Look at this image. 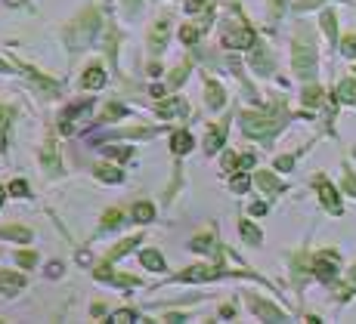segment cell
Masks as SVG:
<instances>
[{
	"mask_svg": "<svg viewBox=\"0 0 356 324\" xmlns=\"http://www.w3.org/2000/svg\"><path fill=\"white\" fill-rule=\"evenodd\" d=\"M291 68L300 80H316L319 74V56H316V40H313V31L307 25H300L294 31V40H291Z\"/></svg>",
	"mask_w": 356,
	"mask_h": 324,
	"instance_id": "cell-1",
	"label": "cell"
},
{
	"mask_svg": "<svg viewBox=\"0 0 356 324\" xmlns=\"http://www.w3.org/2000/svg\"><path fill=\"white\" fill-rule=\"evenodd\" d=\"M285 121H289V114H285L282 105L276 108V114L273 112H242L238 114V123H242L245 133H248L251 139L266 142V146L276 139V133L285 127Z\"/></svg>",
	"mask_w": 356,
	"mask_h": 324,
	"instance_id": "cell-2",
	"label": "cell"
},
{
	"mask_svg": "<svg viewBox=\"0 0 356 324\" xmlns=\"http://www.w3.org/2000/svg\"><path fill=\"white\" fill-rule=\"evenodd\" d=\"M97 31H99V10H87V12H81L72 25H68L65 44L78 53V50H84L93 37H97Z\"/></svg>",
	"mask_w": 356,
	"mask_h": 324,
	"instance_id": "cell-3",
	"label": "cell"
},
{
	"mask_svg": "<svg viewBox=\"0 0 356 324\" xmlns=\"http://www.w3.org/2000/svg\"><path fill=\"white\" fill-rule=\"evenodd\" d=\"M310 272H313V278L323 281V284H334L341 275V253L338 250H319L310 263Z\"/></svg>",
	"mask_w": 356,
	"mask_h": 324,
	"instance_id": "cell-4",
	"label": "cell"
},
{
	"mask_svg": "<svg viewBox=\"0 0 356 324\" xmlns=\"http://www.w3.org/2000/svg\"><path fill=\"white\" fill-rule=\"evenodd\" d=\"M313 189H316V195H319V204H323L325 210L332 213V216H341V213H344V201H341V191L334 189V185L328 182L323 173L313 176Z\"/></svg>",
	"mask_w": 356,
	"mask_h": 324,
	"instance_id": "cell-5",
	"label": "cell"
},
{
	"mask_svg": "<svg viewBox=\"0 0 356 324\" xmlns=\"http://www.w3.org/2000/svg\"><path fill=\"white\" fill-rule=\"evenodd\" d=\"M223 46H229V50H251L254 46V31H251V25L245 22H232L227 31H223Z\"/></svg>",
	"mask_w": 356,
	"mask_h": 324,
	"instance_id": "cell-6",
	"label": "cell"
},
{
	"mask_svg": "<svg viewBox=\"0 0 356 324\" xmlns=\"http://www.w3.org/2000/svg\"><path fill=\"white\" fill-rule=\"evenodd\" d=\"M248 306H251V312H254L260 321H289V312H282L279 306L260 300V296H248Z\"/></svg>",
	"mask_w": 356,
	"mask_h": 324,
	"instance_id": "cell-7",
	"label": "cell"
},
{
	"mask_svg": "<svg viewBox=\"0 0 356 324\" xmlns=\"http://www.w3.org/2000/svg\"><path fill=\"white\" fill-rule=\"evenodd\" d=\"M40 164H44V170H47V173H53V176L63 173V161H59V146H56V139H53V136H47L44 148H40Z\"/></svg>",
	"mask_w": 356,
	"mask_h": 324,
	"instance_id": "cell-8",
	"label": "cell"
},
{
	"mask_svg": "<svg viewBox=\"0 0 356 324\" xmlns=\"http://www.w3.org/2000/svg\"><path fill=\"white\" fill-rule=\"evenodd\" d=\"M254 182H257V189L264 191L266 198H276V195H282V191L289 189V185H285L276 173H270V170H260V173L254 176Z\"/></svg>",
	"mask_w": 356,
	"mask_h": 324,
	"instance_id": "cell-9",
	"label": "cell"
},
{
	"mask_svg": "<svg viewBox=\"0 0 356 324\" xmlns=\"http://www.w3.org/2000/svg\"><path fill=\"white\" fill-rule=\"evenodd\" d=\"M334 102L356 108V74H347V78L338 80V87H334Z\"/></svg>",
	"mask_w": 356,
	"mask_h": 324,
	"instance_id": "cell-10",
	"label": "cell"
},
{
	"mask_svg": "<svg viewBox=\"0 0 356 324\" xmlns=\"http://www.w3.org/2000/svg\"><path fill=\"white\" fill-rule=\"evenodd\" d=\"M168 37H170V22L168 19H159V22L152 25V31H149V46H152V53H161Z\"/></svg>",
	"mask_w": 356,
	"mask_h": 324,
	"instance_id": "cell-11",
	"label": "cell"
},
{
	"mask_svg": "<svg viewBox=\"0 0 356 324\" xmlns=\"http://www.w3.org/2000/svg\"><path fill=\"white\" fill-rule=\"evenodd\" d=\"M25 287V275L19 272H0V296H16Z\"/></svg>",
	"mask_w": 356,
	"mask_h": 324,
	"instance_id": "cell-12",
	"label": "cell"
},
{
	"mask_svg": "<svg viewBox=\"0 0 356 324\" xmlns=\"http://www.w3.org/2000/svg\"><path fill=\"white\" fill-rule=\"evenodd\" d=\"M204 102H208V108H223L227 105V89L208 78L204 80Z\"/></svg>",
	"mask_w": 356,
	"mask_h": 324,
	"instance_id": "cell-13",
	"label": "cell"
},
{
	"mask_svg": "<svg viewBox=\"0 0 356 324\" xmlns=\"http://www.w3.org/2000/svg\"><path fill=\"white\" fill-rule=\"evenodd\" d=\"M319 25H323L328 44L338 46V40H341V37H338V16H334V10H323V16H319Z\"/></svg>",
	"mask_w": 356,
	"mask_h": 324,
	"instance_id": "cell-14",
	"label": "cell"
},
{
	"mask_svg": "<svg viewBox=\"0 0 356 324\" xmlns=\"http://www.w3.org/2000/svg\"><path fill=\"white\" fill-rule=\"evenodd\" d=\"M102 84H106V71H102V65H87V71H84V78H81V87L84 89H99Z\"/></svg>",
	"mask_w": 356,
	"mask_h": 324,
	"instance_id": "cell-15",
	"label": "cell"
},
{
	"mask_svg": "<svg viewBox=\"0 0 356 324\" xmlns=\"http://www.w3.org/2000/svg\"><path fill=\"white\" fill-rule=\"evenodd\" d=\"M251 68H254L257 74H273L276 59H273L270 53H264V46H260V50H254V56H251Z\"/></svg>",
	"mask_w": 356,
	"mask_h": 324,
	"instance_id": "cell-16",
	"label": "cell"
},
{
	"mask_svg": "<svg viewBox=\"0 0 356 324\" xmlns=\"http://www.w3.org/2000/svg\"><path fill=\"white\" fill-rule=\"evenodd\" d=\"M223 139H227V121L217 123V127L208 133V139H204V151H208V155H214L217 148H223Z\"/></svg>",
	"mask_w": 356,
	"mask_h": 324,
	"instance_id": "cell-17",
	"label": "cell"
},
{
	"mask_svg": "<svg viewBox=\"0 0 356 324\" xmlns=\"http://www.w3.org/2000/svg\"><path fill=\"white\" fill-rule=\"evenodd\" d=\"M323 87H319V84H313V80H310V84H307L304 87V93H300V102H304V105L307 108H319V105H323Z\"/></svg>",
	"mask_w": 356,
	"mask_h": 324,
	"instance_id": "cell-18",
	"label": "cell"
},
{
	"mask_svg": "<svg viewBox=\"0 0 356 324\" xmlns=\"http://www.w3.org/2000/svg\"><path fill=\"white\" fill-rule=\"evenodd\" d=\"M238 235H242V241H248L251 247L264 244V235H260V229H257L254 223H248V219H242V223H238Z\"/></svg>",
	"mask_w": 356,
	"mask_h": 324,
	"instance_id": "cell-19",
	"label": "cell"
},
{
	"mask_svg": "<svg viewBox=\"0 0 356 324\" xmlns=\"http://www.w3.org/2000/svg\"><path fill=\"white\" fill-rule=\"evenodd\" d=\"M170 148H174V155H186V151L193 148V133H186V130L174 133L170 136Z\"/></svg>",
	"mask_w": 356,
	"mask_h": 324,
	"instance_id": "cell-20",
	"label": "cell"
},
{
	"mask_svg": "<svg viewBox=\"0 0 356 324\" xmlns=\"http://www.w3.org/2000/svg\"><path fill=\"white\" fill-rule=\"evenodd\" d=\"M140 263L149 268V272H164V257L159 250H143L140 253Z\"/></svg>",
	"mask_w": 356,
	"mask_h": 324,
	"instance_id": "cell-21",
	"label": "cell"
},
{
	"mask_svg": "<svg viewBox=\"0 0 356 324\" xmlns=\"http://www.w3.org/2000/svg\"><path fill=\"white\" fill-rule=\"evenodd\" d=\"M341 195L356 198V170L344 164V173H341Z\"/></svg>",
	"mask_w": 356,
	"mask_h": 324,
	"instance_id": "cell-22",
	"label": "cell"
},
{
	"mask_svg": "<svg viewBox=\"0 0 356 324\" xmlns=\"http://www.w3.org/2000/svg\"><path fill=\"white\" fill-rule=\"evenodd\" d=\"M93 173H97V179H102V182H121V179H124V173H121L118 167H108V164H97Z\"/></svg>",
	"mask_w": 356,
	"mask_h": 324,
	"instance_id": "cell-23",
	"label": "cell"
},
{
	"mask_svg": "<svg viewBox=\"0 0 356 324\" xmlns=\"http://www.w3.org/2000/svg\"><path fill=\"white\" fill-rule=\"evenodd\" d=\"M0 238L10 241H31V232L22 229V225H0Z\"/></svg>",
	"mask_w": 356,
	"mask_h": 324,
	"instance_id": "cell-24",
	"label": "cell"
},
{
	"mask_svg": "<svg viewBox=\"0 0 356 324\" xmlns=\"http://www.w3.org/2000/svg\"><path fill=\"white\" fill-rule=\"evenodd\" d=\"M140 241H143V235H134V238L121 241V244H118V247H115V250H112V253H108V263H112V259H121V257H124V253L130 250V247H136V244H140Z\"/></svg>",
	"mask_w": 356,
	"mask_h": 324,
	"instance_id": "cell-25",
	"label": "cell"
},
{
	"mask_svg": "<svg viewBox=\"0 0 356 324\" xmlns=\"http://www.w3.org/2000/svg\"><path fill=\"white\" fill-rule=\"evenodd\" d=\"M338 46H341V56L356 59V34H344V37L338 40Z\"/></svg>",
	"mask_w": 356,
	"mask_h": 324,
	"instance_id": "cell-26",
	"label": "cell"
},
{
	"mask_svg": "<svg viewBox=\"0 0 356 324\" xmlns=\"http://www.w3.org/2000/svg\"><path fill=\"white\" fill-rule=\"evenodd\" d=\"M152 216H155L152 204L140 201V204H136V207H134V219H136V223H152Z\"/></svg>",
	"mask_w": 356,
	"mask_h": 324,
	"instance_id": "cell-27",
	"label": "cell"
},
{
	"mask_svg": "<svg viewBox=\"0 0 356 324\" xmlns=\"http://www.w3.org/2000/svg\"><path fill=\"white\" fill-rule=\"evenodd\" d=\"M121 223H124V213H121V210H108L106 216H102V232H112L115 225H121Z\"/></svg>",
	"mask_w": 356,
	"mask_h": 324,
	"instance_id": "cell-28",
	"label": "cell"
},
{
	"mask_svg": "<svg viewBox=\"0 0 356 324\" xmlns=\"http://www.w3.org/2000/svg\"><path fill=\"white\" fill-rule=\"evenodd\" d=\"M177 112H186V105H183V102H161L159 105V114L161 118H170V114H177Z\"/></svg>",
	"mask_w": 356,
	"mask_h": 324,
	"instance_id": "cell-29",
	"label": "cell"
},
{
	"mask_svg": "<svg viewBox=\"0 0 356 324\" xmlns=\"http://www.w3.org/2000/svg\"><path fill=\"white\" fill-rule=\"evenodd\" d=\"M298 157H300V151H298V155H282V157H276V170H279V173H289L294 164H298Z\"/></svg>",
	"mask_w": 356,
	"mask_h": 324,
	"instance_id": "cell-30",
	"label": "cell"
},
{
	"mask_svg": "<svg viewBox=\"0 0 356 324\" xmlns=\"http://www.w3.org/2000/svg\"><path fill=\"white\" fill-rule=\"evenodd\" d=\"M204 25H186V28L180 31V37H183V44H195L198 40V34H202Z\"/></svg>",
	"mask_w": 356,
	"mask_h": 324,
	"instance_id": "cell-31",
	"label": "cell"
},
{
	"mask_svg": "<svg viewBox=\"0 0 356 324\" xmlns=\"http://www.w3.org/2000/svg\"><path fill=\"white\" fill-rule=\"evenodd\" d=\"M229 185H232V191H238V195H242V191H248V189H251V179L245 176L242 170H238V176H232V182H229Z\"/></svg>",
	"mask_w": 356,
	"mask_h": 324,
	"instance_id": "cell-32",
	"label": "cell"
},
{
	"mask_svg": "<svg viewBox=\"0 0 356 324\" xmlns=\"http://www.w3.org/2000/svg\"><path fill=\"white\" fill-rule=\"evenodd\" d=\"M127 114V108L124 105H118V102H112V105L106 108V114H102V121H112V118H124Z\"/></svg>",
	"mask_w": 356,
	"mask_h": 324,
	"instance_id": "cell-33",
	"label": "cell"
},
{
	"mask_svg": "<svg viewBox=\"0 0 356 324\" xmlns=\"http://www.w3.org/2000/svg\"><path fill=\"white\" fill-rule=\"evenodd\" d=\"M211 244H214V238H211V235H198V238H193V250H198V253L211 250Z\"/></svg>",
	"mask_w": 356,
	"mask_h": 324,
	"instance_id": "cell-34",
	"label": "cell"
},
{
	"mask_svg": "<svg viewBox=\"0 0 356 324\" xmlns=\"http://www.w3.org/2000/svg\"><path fill=\"white\" fill-rule=\"evenodd\" d=\"M10 191H13L16 198H29V185H25L22 179H13V182H10Z\"/></svg>",
	"mask_w": 356,
	"mask_h": 324,
	"instance_id": "cell-35",
	"label": "cell"
},
{
	"mask_svg": "<svg viewBox=\"0 0 356 324\" xmlns=\"http://www.w3.org/2000/svg\"><path fill=\"white\" fill-rule=\"evenodd\" d=\"M13 118H16V108H13V105H0V127H6Z\"/></svg>",
	"mask_w": 356,
	"mask_h": 324,
	"instance_id": "cell-36",
	"label": "cell"
},
{
	"mask_svg": "<svg viewBox=\"0 0 356 324\" xmlns=\"http://www.w3.org/2000/svg\"><path fill=\"white\" fill-rule=\"evenodd\" d=\"M16 263L22 266V268H31L34 263H38V257H34L31 250H29V253H16Z\"/></svg>",
	"mask_w": 356,
	"mask_h": 324,
	"instance_id": "cell-37",
	"label": "cell"
},
{
	"mask_svg": "<svg viewBox=\"0 0 356 324\" xmlns=\"http://www.w3.org/2000/svg\"><path fill=\"white\" fill-rule=\"evenodd\" d=\"M236 167H238V155H232V151H227V155H223V170H227V173H232Z\"/></svg>",
	"mask_w": 356,
	"mask_h": 324,
	"instance_id": "cell-38",
	"label": "cell"
},
{
	"mask_svg": "<svg viewBox=\"0 0 356 324\" xmlns=\"http://www.w3.org/2000/svg\"><path fill=\"white\" fill-rule=\"evenodd\" d=\"M282 10H285V0H273V3H270V16L273 19L282 16Z\"/></svg>",
	"mask_w": 356,
	"mask_h": 324,
	"instance_id": "cell-39",
	"label": "cell"
},
{
	"mask_svg": "<svg viewBox=\"0 0 356 324\" xmlns=\"http://www.w3.org/2000/svg\"><path fill=\"white\" fill-rule=\"evenodd\" d=\"M134 318H136V315L130 312V309H121V312H115V315H112V321H134Z\"/></svg>",
	"mask_w": 356,
	"mask_h": 324,
	"instance_id": "cell-40",
	"label": "cell"
},
{
	"mask_svg": "<svg viewBox=\"0 0 356 324\" xmlns=\"http://www.w3.org/2000/svg\"><path fill=\"white\" fill-rule=\"evenodd\" d=\"M183 80H186V68H177V71H174V78H170V87L183 84Z\"/></svg>",
	"mask_w": 356,
	"mask_h": 324,
	"instance_id": "cell-41",
	"label": "cell"
},
{
	"mask_svg": "<svg viewBox=\"0 0 356 324\" xmlns=\"http://www.w3.org/2000/svg\"><path fill=\"white\" fill-rule=\"evenodd\" d=\"M124 6H127V12H130V16H134V12L140 10V0H124Z\"/></svg>",
	"mask_w": 356,
	"mask_h": 324,
	"instance_id": "cell-42",
	"label": "cell"
},
{
	"mask_svg": "<svg viewBox=\"0 0 356 324\" xmlns=\"http://www.w3.org/2000/svg\"><path fill=\"white\" fill-rule=\"evenodd\" d=\"M251 213H254V216H260V213H266V204H254V207H251Z\"/></svg>",
	"mask_w": 356,
	"mask_h": 324,
	"instance_id": "cell-43",
	"label": "cell"
},
{
	"mask_svg": "<svg viewBox=\"0 0 356 324\" xmlns=\"http://www.w3.org/2000/svg\"><path fill=\"white\" fill-rule=\"evenodd\" d=\"M0 74H13V68H10V65H6V62H3V59H0Z\"/></svg>",
	"mask_w": 356,
	"mask_h": 324,
	"instance_id": "cell-44",
	"label": "cell"
},
{
	"mask_svg": "<svg viewBox=\"0 0 356 324\" xmlns=\"http://www.w3.org/2000/svg\"><path fill=\"white\" fill-rule=\"evenodd\" d=\"M6 3H10V6H19V3H25V0H6Z\"/></svg>",
	"mask_w": 356,
	"mask_h": 324,
	"instance_id": "cell-45",
	"label": "cell"
},
{
	"mask_svg": "<svg viewBox=\"0 0 356 324\" xmlns=\"http://www.w3.org/2000/svg\"><path fill=\"white\" fill-rule=\"evenodd\" d=\"M0 151H3V133H0Z\"/></svg>",
	"mask_w": 356,
	"mask_h": 324,
	"instance_id": "cell-46",
	"label": "cell"
},
{
	"mask_svg": "<svg viewBox=\"0 0 356 324\" xmlns=\"http://www.w3.org/2000/svg\"><path fill=\"white\" fill-rule=\"evenodd\" d=\"M0 204H3V189H0Z\"/></svg>",
	"mask_w": 356,
	"mask_h": 324,
	"instance_id": "cell-47",
	"label": "cell"
},
{
	"mask_svg": "<svg viewBox=\"0 0 356 324\" xmlns=\"http://www.w3.org/2000/svg\"><path fill=\"white\" fill-rule=\"evenodd\" d=\"M353 157H356V148H353Z\"/></svg>",
	"mask_w": 356,
	"mask_h": 324,
	"instance_id": "cell-48",
	"label": "cell"
}]
</instances>
